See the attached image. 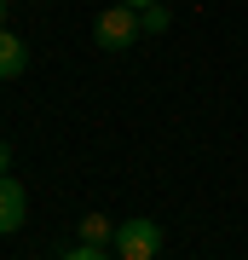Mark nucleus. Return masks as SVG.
<instances>
[{"label": "nucleus", "instance_id": "nucleus-10", "mask_svg": "<svg viewBox=\"0 0 248 260\" xmlns=\"http://www.w3.org/2000/svg\"><path fill=\"white\" fill-rule=\"evenodd\" d=\"M0 23H6V0H0Z\"/></svg>", "mask_w": 248, "mask_h": 260}, {"label": "nucleus", "instance_id": "nucleus-5", "mask_svg": "<svg viewBox=\"0 0 248 260\" xmlns=\"http://www.w3.org/2000/svg\"><path fill=\"white\" fill-rule=\"evenodd\" d=\"M81 243H92V249H104V243H116V225L104 220V214H81Z\"/></svg>", "mask_w": 248, "mask_h": 260}, {"label": "nucleus", "instance_id": "nucleus-2", "mask_svg": "<svg viewBox=\"0 0 248 260\" xmlns=\"http://www.w3.org/2000/svg\"><path fill=\"white\" fill-rule=\"evenodd\" d=\"M116 254L121 260H156L162 254V225L156 220H121L116 225Z\"/></svg>", "mask_w": 248, "mask_h": 260}, {"label": "nucleus", "instance_id": "nucleus-9", "mask_svg": "<svg viewBox=\"0 0 248 260\" xmlns=\"http://www.w3.org/2000/svg\"><path fill=\"white\" fill-rule=\"evenodd\" d=\"M121 6H133V12H145V6H162V0H121Z\"/></svg>", "mask_w": 248, "mask_h": 260}, {"label": "nucleus", "instance_id": "nucleus-8", "mask_svg": "<svg viewBox=\"0 0 248 260\" xmlns=\"http://www.w3.org/2000/svg\"><path fill=\"white\" fill-rule=\"evenodd\" d=\"M6 168H12V145L0 139V179H6Z\"/></svg>", "mask_w": 248, "mask_h": 260}, {"label": "nucleus", "instance_id": "nucleus-4", "mask_svg": "<svg viewBox=\"0 0 248 260\" xmlns=\"http://www.w3.org/2000/svg\"><path fill=\"white\" fill-rule=\"evenodd\" d=\"M23 70H29V47L12 35V29H0V81H18Z\"/></svg>", "mask_w": 248, "mask_h": 260}, {"label": "nucleus", "instance_id": "nucleus-1", "mask_svg": "<svg viewBox=\"0 0 248 260\" xmlns=\"http://www.w3.org/2000/svg\"><path fill=\"white\" fill-rule=\"evenodd\" d=\"M92 35H98V47L121 52V47H133V41L145 35V29H138V12L116 0V6H104V12H98V23H92Z\"/></svg>", "mask_w": 248, "mask_h": 260}, {"label": "nucleus", "instance_id": "nucleus-6", "mask_svg": "<svg viewBox=\"0 0 248 260\" xmlns=\"http://www.w3.org/2000/svg\"><path fill=\"white\" fill-rule=\"evenodd\" d=\"M138 29L145 35H167V6H145L138 12Z\"/></svg>", "mask_w": 248, "mask_h": 260}, {"label": "nucleus", "instance_id": "nucleus-3", "mask_svg": "<svg viewBox=\"0 0 248 260\" xmlns=\"http://www.w3.org/2000/svg\"><path fill=\"white\" fill-rule=\"evenodd\" d=\"M23 214H29V197H23V185H18V179H0V237H6V232H18V225H23Z\"/></svg>", "mask_w": 248, "mask_h": 260}, {"label": "nucleus", "instance_id": "nucleus-7", "mask_svg": "<svg viewBox=\"0 0 248 260\" xmlns=\"http://www.w3.org/2000/svg\"><path fill=\"white\" fill-rule=\"evenodd\" d=\"M64 260H110V249H92V243H81V249H69Z\"/></svg>", "mask_w": 248, "mask_h": 260}]
</instances>
